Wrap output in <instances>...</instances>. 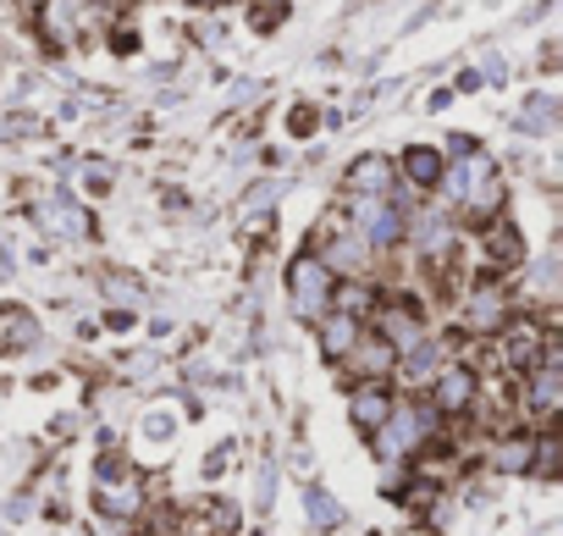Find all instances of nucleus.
Returning <instances> with one entry per match:
<instances>
[{
  "label": "nucleus",
  "mask_w": 563,
  "mask_h": 536,
  "mask_svg": "<svg viewBox=\"0 0 563 536\" xmlns=\"http://www.w3.org/2000/svg\"><path fill=\"white\" fill-rule=\"evenodd\" d=\"M332 288H338V272L310 249L288 265V299H294V316L299 321H321L332 310Z\"/></svg>",
  "instance_id": "f257e3e1"
},
{
  "label": "nucleus",
  "mask_w": 563,
  "mask_h": 536,
  "mask_svg": "<svg viewBox=\"0 0 563 536\" xmlns=\"http://www.w3.org/2000/svg\"><path fill=\"white\" fill-rule=\"evenodd\" d=\"M349 227H354L371 249H398L404 232H409V216H404V205H393L387 194H354V199H349Z\"/></svg>",
  "instance_id": "f03ea898"
},
{
  "label": "nucleus",
  "mask_w": 563,
  "mask_h": 536,
  "mask_svg": "<svg viewBox=\"0 0 563 536\" xmlns=\"http://www.w3.org/2000/svg\"><path fill=\"white\" fill-rule=\"evenodd\" d=\"M431 426H437V409H426V404H398V398H393L387 420L376 426V448H382V459H404V453H415V448L426 442Z\"/></svg>",
  "instance_id": "7ed1b4c3"
},
{
  "label": "nucleus",
  "mask_w": 563,
  "mask_h": 536,
  "mask_svg": "<svg viewBox=\"0 0 563 536\" xmlns=\"http://www.w3.org/2000/svg\"><path fill=\"white\" fill-rule=\"evenodd\" d=\"M95 18H100V7L95 0H40V40L45 45H56V51H73L89 29H95Z\"/></svg>",
  "instance_id": "20e7f679"
},
{
  "label": "nucleus",
  "mask_w": 563,
  "mask_h": 536,
  "mask_svg": "<svg viewBox=\"0 0 563 536\" xmlns=\"http://www.w3.org/2000/svg\"><path fill=\"white\" fill-rule=\"evenodd\" d=\"M541 354H547V332H541L530 316H519V321L508 316V321L497 327V360H503L508 371H530Z\"/></svg>",
  "instance_id": "39448f33"
},
{
  "label": "nucleus",
  "mask_w": 563,
  "mask_h": 536,
  "mask_svg": "<svg viewBox=\"0 0 563 536\" xmlns=\"http://www.w3.org/2000/svg\"><path fill=\"white\" fill-rule=\"evenodd\" d=\"M514 316V299H508V288L503 283H475V294H470V305H464V332H475V338H492L503 321Z\"/></svg>",
  "instance_id": "423d86ee"
},
{
  "label": "nucleus",
  "mask_w": 563,
  "mask_h": 536,
  "mask_svg": "<svg viewBox=\"0 0 563 536\" xmlns=\"http://www.w3.org/2000/svg\"><path fill=\"white\" fill-rule=\"evenodd\" d=\"M475 404V371L470 365H442L431 376V409L437 415H464Z\"/></svg>",
  "instance_id": "0eeeda50"
},
{
  "label": "nucleus",
  "mask_w": 563,
  "mask_h": 536,
  "mask_svg": "<svg viewBox=\"0 0 563 536\" xmlns=\"http://www.w3.org/2000/svg\"><path fill=\"white\" fill-rule=\"evenodd\" d=\"M34 227H45L51 238H84L89 232V210L78 199H67V194H51V199L34 205Z\"/></svg>",
  "instance_id": "6e6552de"
},
{
  "label": "nucleus",
  "mask_w": 563,
  "mask_h": 536,
  "mask_svg": "<svg viewBox=\"0 0 563 536\" xmlns=\"http://www.w3.org/2000/svg\"><path fill=\"white\" fill-rule=\"evenodd\" d=\"M525 376H530V409H536V415H558V404H563V365H558L552 343H547V354H541Z\"/></svg>",
  "instance_id": "1a4fd4ad"
},
{
  "label": "nucleus",
  "mask_w": 563,
  "mask_h": 536,
  "mask_svg": "<svg viewBox=\"0 0 563 536\" xmlns=\"http://www.w3.org/2000/svg\"><path fill=\"white\" fill-rule=\"evenodd\" d=\"M393 177H398V166H393L382 150L354 155V161H349V172H343L349 194H387V188H393Z\"/></svg>",
  "instance_id": "9d476101"
},
{
  "label": "nucleus",
  "mask_w": 563,
  "mask_h": 536,
  "mask_svg": "<svg viewBox=\"0 0 563 536\" xmlns=\"http://www.w3.org/2000/svg\"><path fill=\"white\" fill-rule=\"evenodd\" d=\"M376 327H382V338H387L398 354L426 338V316H420L415 305H382V310H376Z\"/></svg>",
  "instance_id": "9b49d317"
},
{
  "label": "nucleus",
  "mask_w": 563,
  "mask_h": 536,
  "mask_svg": "<svg viewBox=\"0 0 563 536\" xmlns=\"http://www.w3.org/2000/svg\"><path fill=\"white\" fill-rule=\"evenodd\" d=\"M343 360H349V365H354L365 382H382V376L398 365V349H393L382 332H376V338H365V332H360V338H354V349H349Z\"/></svg>",
  "instance_id": "f8f14e48"
},
{
  "label": "nucleus",
  "mask_w": 563,
  "mask_h": 536,
  "mask_svg": "<svg viewBox=\"0 0 563 536\" xmlns=\"http://www.w3.org/2000/svg\"><path fill=\"white\" fill-rule=\"evenodd\" d=\"M387 409H393L387 376H382V382H360V387H354V398H349V415H354V426H360V431H376V426L387 420Z\"/></svg>",
  "instance_id": "ddd939ff"
},
{
  "label": "nucleus",
  "mask_w": 563,
  "mask_h": 536,
  "mask_svg": "<svg viewBox=\"0 0 563 536\" xmlns=\"http://www.w3.org/2000/svg\"><path fill=\"white\" fill-rule=\"evenodd\" d=\"M34 338H40L34 310H23V305H0V354H23V349H34Z\"/></svg>",
  "instance_id": "4468645a"
},
{
  "label": "nucleus",
  "mask_w": 563,
  "mask_h": 536,
  "mask_svg": "<svg viewBox=\"0 0 563 536\" xmlns=\"http://www.w3.org/2000/svg\"><path fill=\"white\" fill-rule=\"evenodd\" d=\"M371 254H376V249H371V243H365V238H360V232H354V227L343 221V238H338V243H332V249H327L321 260L332 265V272H349V277H365V265H371Z\"/></svg>",
  "instance_id": "2eb2a0df"
},
{
  "label": "nucleus",
  "mask_w": 563,
  "mask_h": 536,
  "mask_svg": "<svg viewBox=\"0 0 563 536\" xmlns=\"http://www.w3.org/2000/svg\"><path fill=\"white\" fill-rule=\"evenodd\" d=\"M481 249H486L492 265H519V260H525V238H519V227H508V221H486V227H481Z\"/></svg>",
  "instance_id": "dca6fc26"
},
{
  "label": "nucleus",
  "mask_w": 563,
  "mask_h": 536,
  "mask_svg": "<svg viewBox=\"0 0 563 536\" xmlns=\"http://www.w3.org/2000/svg\"><path fill=\"white\" fill-rule=\"evenodd\" d=\"M316 327H321V349H327V360H343V354L354 349V338H360V316H349V310H327Z\"/></svg>",
  "instance_id": "f3484780"
},
{
  "label": "nucleus",
  "mask_w": 563,
  "mask_h": 536,
  "mask_svg": "<svg viewBox=\"0 0 563 536\" xmlns=\"http://www.w3.org/2000/svg\"><path fill=\"white\" fill-rule=\"evenodd\" d=\"M398 172H404L415 188H437V177H442L448 166H442V155H437L431 144H409V150H404V161H398Z\"/></svg>",
  "instance_id": "a211bd4d"
},
{
  "label": "nucleus",
  "mask_w": 563,
  "mask_h": 536,
  "mask_svg": "<svg viewBox=\"0 0 563 536\" xmlns=\"http://www.w3.org/2000/svg\"><path fill=\"white\" fill-rule=\"evenodd\" d=\"M404 238H415L426 260H431V254L442 260V254H448V243H453V227H448L442 216H415V227H409Z\"/></svg>",
  "instance_id": "6ab92c4d"
},
{
  "label": "nucleus",
  "mask_w": 563,
  "mask_h": 536,
  "mask_svg": "<svg viewBox=\"0 0 563 536\" xmlns=\"http://www.w3.org/2000/svg\"><path fill=\"white\" fill-rule=\"evenodd\" d=\"M404 354H409V360H404V376H409V382H431V376L448 365V360H442V354H448V343H437V338H431V343L420 338V343H415V349H404Z\"/></svg>",
  "instance_id": "aec40b11"
},
{
  "label": "nucleus",
  "mask_w": 563,
  "mask_h": 536,
  "mask_svg": "<svg viewBox=\"0 0 563 536\" xmlns=\"http://www.w3.org/2000/svg\"><path fill=\"white\" fill-rule=\"evenodd\" d=\"M530 453H536V437H508V442H497L492 464H497L503 475H525V470H530Z\"/></svg>",
  "instance_id": "412c9836"
},
{
  "label": "nucleus",
  "mask_w": 563,
  "mask_h": 536,
  "mask_svg": "<svg viewBox=\"0 0 563 536\" xmlns=\"http://www.w3.org/2000/svg\"><path fill=\"white\" fill-rule=\"evenodd\" d=\"M95 503H100V514H133V508H139V486H133V481H122V486L100 481Z\"/></svg>",
  "instance_id": "4be33fe9"
},
{
  "label": "nucleus",
  "mask_w": 563,
  "mask_h": 536,
  "mask_svg": "<svg viewBox=\"0 0 563 536\" xmlns=\"http://www.w3.org/2000/svg\"><path fill=\"white\" fill-rule=\"evenodd\" d=\"M73 183H84L89 194H111L117 172H111V161H73Z\"/></svg>",
  "instance_id": "5701e85b"
},
{
  "label": "nucleus",
  "mask_w": 563,
  "mask_h": 536,
  "mask_svg": "<svg viewBox=\"0 0 563 536\" xmlns=\"http://www.w3.org/2000/svg\"><path fill=\"white\" fill-rule=\"evenodd\" d=\"M282 23H288V0H254V7H249V29L271 34V29H282Z\"/></svg>",
  "instance_id": "b1692460"
},
{
  "label": "nucleus",
  "mask_w": 563,
  "mask_h": 536,
  "mask_svg": "<svg viewBox=\"0 0 563 536\" xmlns=\"http://www.w3.org/2000/svg\"><path fill=\"white\" fill-rule=\"evenodd\" d=\"M552 122H558V100H552V95H536V100L525 106V117H519L525 133H547Z\"/></svg>",
  "instance_id": "393cba45"
},
{
  "label": "nucleus",
  "mask_w": 563,
  "mask_h": 536,
  "mask_svg": "<svg viewBox=\"0 0 563 536\" xmlns=\"http://www.w3.org/2000/svg\"><path fill=\"white\" fill-rule=\"evenodd\" d=\"M305 503H310V519H316L321 530H332V525H343V508H338V497H332V492H321V486H310V492H305Z\"/></svg>",
  "instance_id": "a878e982"
},
{
  "label": "nucleus",
  "mask_w": 563,
  "mask_h": 536,
  "mask_svg": "<svg viewBox=\"0 0 563 536\" xmlns=\"http://www.w3.org/2000/svg\"><path fill=\"white\" fill-rule=\"evenodd\" d=\"M316 122H321V117H316V106H294V117H288L294 139H310V133H316Z\"/></svg>",
  "instance_id": "bb28decb"
},
{
  "label": "nucleus",
  "mask_w": 563,
  "mask_h": 536,
  "mask_svg": "<svg viewBox=\"0 0 563 536\" xmlns=\"http://www.w3.org/2000/svg\"><path fill=\"white\" fill-rule=\"evenodd\" d=\"M29 133H34L29 117H0V144H18V139H29Z\"/></svg>",
  "instance_id": "cd10ccee"
},
{
  "label": "nucleus",
  "mask_w": 563,
  "mask_h": 536,
  "mask_svg": "<svg viewBox=\"0 0 563 536\" xmlns=\"http://www.w3.org/2000/svg\"><path fill=\"white\" fill-rule=\"evenodd\" d=\"M188 7H216V0H188Z\"/></svg>",
  "instance_id": "c85d7f7f"
}]
</instances>
